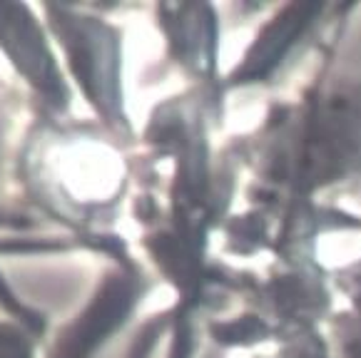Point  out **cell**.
I'll use <instances>...</instances> for the list:
<instances>
[{"instance_id": "3", "label": "cell", "mask_w": 361, "mask_h": 358, "mask_svg": "<svg viewBox=\"0 0 361 358\" xmlns=\"http://www.w3.org/2000/svg\"><path fill=\"white\" fill-rule=\"evenodd\" d=\"M130 306H133V294L128 281L107 279L100 286L95 301L60 331L50 358H90L105 341V336H110L115 326H120Z\"/></svg>"}, {"instance_id": "1", "label": "cell", "mask_w": 361, "mask_h": 358, "mask_svg": "<svg viewBox=\"0 0 361 358\" xmlns=\"http://www.w3.org/2000/svg\"><path fill=\"white\" fill-rule=\"evenodd\" d=\"M45 13L85 100L90 102V107H95L107 127H117L120 125L117 30L95 20L92 16H80L73 8L58 6V3H45Z\"/></svg>"}, {"instance_id": "4", "label": "cell", "mask_w": 361, "mask_h": 358, "mask_svg": "<svg viewBox=\"0 0 361 358\" xmlns=\"http://www.w3.org/2000/svg\"><path fill=\"white\" fill-rule=\"evenodd\" d=\"M35 336L25 326L0 321V358H35Z\"/></svg>"}, {"instance_id": "2", "label": "cell", "mask_w": 361, "mask_h": 358, "mask_svg": "<svg viewBox=\"0 0 361 358\" xmlns=\"http://www.w3.org/2000/svg\"><path fill=\"white\" fill-rule=\"evenodd\" d=\"M0 50L53 112H68L70 87L30 8L0 3Z\"/></svg>"}]
</instances>
